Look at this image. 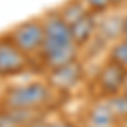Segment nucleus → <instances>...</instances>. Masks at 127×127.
<instances>
[{
  "label": "nucleus",
  "instance_id": "1",
  "mask_svg": "<svg viewBox=\"0 0 127 127\" xmlns=\"http://www.w3.org/2000/svg\"><path fill=\"white\" fill-rule=\"evenodd\" d=\"M42 24H44V42L39 56L46 69L78 59L80 46L73 41L68 22L59 15L58 10L54 9L44 14Z\"/></svg>",
  "mask_w": 127,
  "mask_h": 127
},
{
  "label": "nucleus",
  "instance_id": "2",
  "mask_svg": "<svg viewBox=\"0 0 127 127\" xmlns=\"http://www.w3.org/2000/svg\"><path fill=\"white\" fill-rule=\"evenodd\" d=\"M56 93L58 92L49 85L48 80H34L9 88L3 95V105L12 110L41 112L49 107V103H53Z\"/></svg>",
  "mask_w": 127,
  "mask_h": 127
},
{
  "label": "nucleus",
  "instance_id": "3",
  "mask_svg": "<svg viewBox=\"0 0 127 127\" xmlns=\"http://www.w3.org/2000/svg\"><path fill=\"white\" fill-rule=\"evenodd\" d=\"M10 41L26 54V56H36L41 54L42 42H44V24L42 17H32L20 24H15L7 34Z\"/></svg>",
  "mask_w": 127,
  "mask_h": 127
},
{
  "label": "nucleus",
  "instance_id": "4",
  "mask_svg": "<svg viewBox=\"0 0 127 127\" xmlns=\"http://www.w3.org/2000/svg\"><path fill=\"white\" fill-rule=\"evenodd\" d=\"M85 80V66L80 59L48 69V81L58 93H68Z\"/></svg>",
  "mask_w": 127,
  "mask_h": 127
},
{
  "label": "nucleus",
  "instance_id": "5",
  "mask_svg": "<svg viewBox=\"0 0 127 127\" xmlns=\"http://www.w3.org/2000/svg\"><path fill=\"white\" fill-rule=\"evenodd\" d=\"M127 80V69L124 66L117 64L115 61L107 59L97 73L95 78V85L102 98H108L115 93H120L124 83Z\"/></svg>",
  "mask_w": 127,
  "mask_h": 127
},
{
  "label": "nucleus",
  "instance_id": "6",
  "mask_svg": "<svg viewBox=\"0 0 127 127\" xmlns=\"http://www.w3.org/2000/svg\"><path fill=\"white\" fill-rule=\"evenodd\" d=\"M29 56H26L9 36L0 37V76H15L29 68Z\"/></svg>",
  "mask_w": 127,
  "mask_h": 127
},
{
  "label": "nucleus",
  "instance_id": "7",
  "mask_svg": "<svg viewBox=\"0 0 127 127\" xmlns=\"http://www.w3.org/2000/svg\"><path fill=\"white\" fill-rule=\"evenodd\" d=\"M119 124L107 98L95 102L87 112V127H115Z\"/></svg>",
  "mask_w": 127,
  "mask_h": 127
},
{
  "label": "nucleus",
  "instance_id": "8",
  "mask_svg": "<svg viewBox=\"0 0 127 127\" xmlns=\"http://www.w3.org/2000/svg\"><path fill=\"white\" fill-rule=\"evenodd\" d=\"M71 29V36H73V41L80 46V49L85 48L90 41L95 37L98 29V15L88 12L85 14L81 19H78L75 24L69 26Z\"/></svg>",
  "mask_w": 127,
  "mask_h": 127
},
{
  "label": "nucleus",
  "instance_id": "9",
  "mask_svg": "<svg viewBox=\"0 0 127 127\" xmlns=\"http://www.w3.org/2000/svg\"><path fill=\"white\" fill-rule=\"evenodd\" d=\"M108 12L100 15L97 36L108 46L122 37V17L124 15H107Z\"/></svg>",
  "mask_w": 127,
  "mask_h": 127
},
{
  "label": "nucleus",
  "instance_id": "10",
  "mask_svg": "<svg viewBox=\"0 0 127 127\" xmlns=\"http://www.w3.org/2000/svg\"><path fill=\"white\" fill-rule=\"evenodd\" d=\"M59 12V15L68 22V26L75 24L78 19H81L85 14H88L90 10L87 9V5L83 3V0H66L61 7L56 9Z\"/></svg>",
  "mask_w": 127,
  "mask_h": 127
},
{
  "label": "nucleus",
  "instance_id": "11",
  "mask_svg": "<svg viewBox=\"0 0 127 127\" xmlns=\"http://www.w3.org/2000/svg\"><path fill=\"white\" fill-rule=\"evenodd\" d=\"M108 59L115 61L117 64L124 66L127 69V41L126 39H117L108 46Z\"/></svg>",
  "mask_w": 127,
  "mask_h": 127
},
{
  "label": "nucleus",
  "instance_id": "12",
  "mask_svg": "<svg viewBox=\"0 0 127 127\" xmlns=\"http://www.w3.org/2000/svg\"><path fill=\"white\" fill-rule=\"evenodd\" d=\"M108 103L114 110L115 117H117L119 122H127V95L124 92L120 93H115L112 97H108Z\"/></svg>",
  "mask_w": 127,
  "mask_h": 127
},
{
  "label": "nucleus",
  "instance_id": "13",
  "mask_svg": "<svg viewBox=\"0 0 127 127\" xmlns=\"http://www.w3.org/2000/svg\"><path fill=\"white\" fill-rule=\"evenodd\" d=\"M83 3L87 5V9L95 14V15H102L105 12H110L114 9L112 0H83Z\"/></svg>",
  "mask_w": 127,
  "mask_h": 127
},
{
  "label": "nucleus",
  "instance_id": "14",
  "mask_svg": "<svg viewBox=\"0 0 127 127\" xmlns=\"http://www.w3.org/2000/svg\"><path fill=\"white\" fill-rule=\"evenodd\" d=\"M41 127H78L76 124H73V122H69L66 119H59V120H53V122H46L44 126Z\"/></svg>",
  "mask_w": 127,
  "mask_h": 127
},
{
  "label": "nucleus",
  "instance_id": "15",
  "mask_svg": "<svg viewBox=\"0 0 127 127\" xmlns=\"http://www.w3.org/2000/svg\"><path fill=\"white\" fill-rule=\"evenodd\" d=\"M122 39L127 41V14L122 17Z\"/></svg>",
  "mask_w": 127,
  "mask_h": 127
},
{
  "label": "nucleus",
  "instance_id": "16",
  "mask_svg": "<svg viewBox=\"0 0 127 127\" xmlns=\"http://www.w3.org/2000/svg\"><path fill=\"white\" fill-rule=\"evenodd\" d=\"M112 3H114V7H117L120 3H124V0H112Z\"/></svg>",
  "mask_w": 127,
  "mask_h": 127
},
{
  "label": "nucleus",
  "instance_id": "17",
  "mask_svg": "<svg viewBox=\"0 0 127 127\" xmlns=\"http://www.w3.org/2000/svg\"><path fill=\"white\" fill-rule=\"evenodd\" d=\"M122 92L127 95V80H126V83H124V88H122Z\"/></svg>",
  "mask_w": 127,
  "mask_h": 127
},
{
  "label": "nucleus",
  "instance_id": "18",
  "mask_svg": "<svg viewBox=\"0 0 127 127\" xmlns=\"http://www.w3.org/2000/svg\"><path fill=\"white\" fill-rule=\"evenodd\" d=\"M17 127H26V126H17Z\"/></svg>",
  "mask_w": 127,
  "mask_h": 127
},
{
  "label": "nucleus",
  "instance_id": "19",
  "mask_svg": "<svg viewBox=\"0 0 127 127\" xmlns=\"http://www.w3.org/2000/svg\"><path fill=\"white\" fill-rule=\"evenodd\" d=\"M124 3H127V0H124Z\"/></svg>",
  "mask_w": 127,
  "mask_h": 127
}]
</instances>
